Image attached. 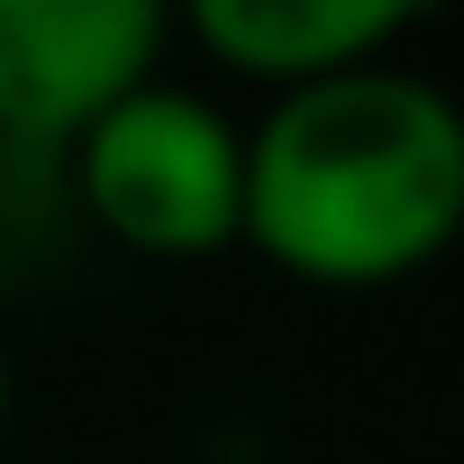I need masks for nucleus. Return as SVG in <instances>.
<instances>
[{"mask_svg":"<svg viewBox=\"0 0 464 464\" xmlns=\"http://www.w3.org/2000/svg\"><path fill=\"white\" fill-rule=\"evenodd\" d=\"M464 218V110L392 55L274 92L246 137L237 237L301 283L364 292L419 274Z\"/></svg>","mask_w":464,"mask_h":464,"instance_id":"f257e3e1","label":"nucleus"},{"mask_svg":"<svg viewBox=\"0 0 464 464\" xmlns=\"http://www.w3.org/2000/svg\"><path fill=\"white\" fill-rule=\"evenodd\" d=\"M92 218L137 256H218L246 218V128L182 82H137L73 146Z\"/></svg>","mask_w":464,"mask_h":464,"instance_id":"f03ea898","label":"nucleus"},{"mask_svg":"<svg viewBox=\"0 0 464 464\" xmlns=\"http://www.w3.org/2000/svg\"><path fill=\"white\" fill-rule=\"evenodd\" d=\"M164 28L155 0H0V137L73 146L110 101L155 82Z\"/></svg>","mask_w":464,"mask_h":464,"instance_id":"7ed1b4c3","label":"nucleus"},{"mask_svg":"<svg viewBox=\"0 0 464 464\" xmlns=\"http://www.w3.org/2000/svg\"><path fill=\"white\" fill-rule=\"evenodd\" d=\"M410 19H419V0H191V37L227 73H256L274 92L392 55Z\"/></svg>","mask_w":464,"mask_h":464,"instance_id":"20e7f679","label":"nucleus"},{"mask_svg":"<svg viewBox=\"0 0 464 464\" xmlns=\"http://www.w3.org/2000/svg\"><path fill=\"white\" fill-rule=\"evenodd\" d=\"M0 428H10V355H0Z\"/></svg>","mask_w":464,"mask_h":464,"instance_id":"39448f33","label":"nucleus"}]
</instances>
